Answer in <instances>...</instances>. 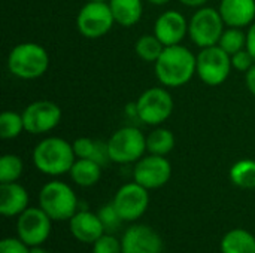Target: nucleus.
Segmentation results:
<instances>
[{
    "label": "nucleus",
    "mask_w": 255,
    "mask_h": 253,
    "mask_svg": "<svg viewBox=\"0 0 255 253\" xmlns=\"http://www.w3.org/2000/svg\"><path fill=\"white\" fill-rule=\"evenodd\" d=\"M146 151V137L134 127L117 130L108 140V152L112 163H137Z\"/></svg>",
    "instance_id": "423d86ee"
},
{
    "label": "nucleus",
    "mask_w": 255,
    "mask_h": 253,
    "mask_svg": "<svg viewBox=\"0 0 255 253\" xmlns=\"http://www.w3.org/2000/svg\"><path fill=\"white\" fill-rule=\"evenodd\" d=\"M197 57L182 45L166 46L155 61V75L167 88H178L191 81L196 73Z\"/></svg>",
    "instance_id": "f257e3e1"
},
{
    "label": "nucleus",
    "mask_w": 255,
    "mask_h": 253,
    "mask_svg": "<svg viewBox=\"0 0 255 253\" xmlns=\"http://www.w3.org/2000/svg\"><path fill=\"white\" fill-rule=\"evenodd\" d=\"M245 82H247V88L255 97V63L254 66L245 73Z\"/></svg>",
    "instance_id": "72a5a7b5"
},
{
    "label": "nucleus",
    "mask_w": 255,
    "mask_h": 253,
    "mask_svg": "<svg viewBox=\"0 0 255 253\" xmlns=\"http://www.w3.org/2000/svg\"><path fill=\"white\" fill-rule=\"evenodd\" d=\"M164 48L166 46L160 42V39L155 34H143L137 39L134 45L137 57L148 63H155L160 58Z\"/></svg>",
    "instance_id": "b1692460"
},
{
    "label": "nucleus",
    "mask_w": 255,
    "mask_h": 253,
    "mask_svg": "<svg viewBox=\"0 0 255 253\" xmlns=\"http://www.w3.org/2000/svg\"><path fill=\"white\" fill-rule=\"evenodd\" d=\"M76 161L73 146L61 137H46L33 149V163L36 169L48 176L69 173Z\"/></svg>",
    "instance_id": "f03ea898"
},
{
    "label": "nucleus",
    "mask_w": 255,
    "mask_h": 253,
    "mask_svg": "<svg viewBox=\"0 0 255 253\" xmlns=\"http://www.w3.org/2000/svg\"><path fill=\"white\" fill-rule=\"evenodd\" d=\"M97 142L99 140H93L90 137H79L76 139L72 146H73V152L76 155V158H87V160H93L96 149H97Z\"/></svg>",
    "instance_id": "c756f323"
},
{
    "label": "nucleus",
    "mask_w": 255,
    "mask_h": 253,
    "mask_svg": "<svg viewBox=\"0 0 255 253\" xmlns=\"http://www.w3.org/2000/svg\"><path fill=\"white\" fill-rule=\"evenodd\" d=\"M123 253H161L163 240L149 227L133 225L121 239Z\"/></svg>",
    "instance_id": "4468645a"
},
{
    "label": "nucleus",
    "mask_w": 255,
    "mask_h": 253,
    "mask_svg": "<svg viewBox=\"0 0 255 253\" xmlns=\"http://www.w3.org/2000/svg\"><path fill=\"white\" fill-rule=\"evenodd\" d=\"M133 106L136 118L143 124L160 125L170 118L175 104L167 89L154 86L143 91Z\"/></svg>",
    "instance_id": "39448f33"
},
{
    "label": "nucleus",
    "mask_w": 255,
    "mask_h": 253,
    "mask_svg": "<svg viewBox=\"0 0 255 253\" xmlns=\"http://www.w3.org/2000/svg\"><path fill=\"white\" fill-rule=\"evenodd\" d=\"M182 4H185V6H190V7H200V6H203L208 0H179Z\"/></svg>",
    "instance_id": "f704fd0d"
},
{
    "label": "nucleus",
    "mask_w": 255,
    "mask_h": 253,
    "mask_svg": "<svg viewBox=\"0 0 255 253\" xmlns=\"http://www.w3.org/2000/svg\"><path fill=\"white\" fill-rule=\"evenodd\" d=\"M223 253H255V237L247 230H232L221 242Z\"/></svg>",
    "instance_id": "412c9836"
},
{
    "label": "nucleus",
    "mask_w": 255,
    "mask_h": 253,
    "mask_svg": "<svg viewBox=\"0 0 255 253\" xmlns=\"http://www.w3.org/2000/svg\"><path fill=\"white\" fill-rule=\"evenodd\" d=\"M39 204L52 221H67L76 213L78 200L73 189L67 183L52 180L40 189Z\"/></svg>",
    "instance_id": "20e7f679"
},
{
    "label": "nucleus",
    "mask_w": 255,
    "mask_h": 253,
    "mask_svg": "<svg viewBox=\"0 0 255 253\" xmlns=\"http://www.w3.org/2000/svg\"><path fill=\"white\" fill-rule=\"evenodd\" d=\"M188 33V22L178 10L163 12L154 24V34L164 46L179 45Z\"/></svg>",
    "instance_id": "2eb2a0df"
},
{
    "label": "nucleus",
    "mask_w": 255,
    "mask_h": 253,
    "mask_svg": "<svg viewBox=\"0 0 255 253\" xmlns=\"http://www.w3.org/2000/svg\"><path fill=\"white\" fill-rule=\"evenodd\" d=\"M87 1H108V0H87Z\"/></svg>",
    "instance_id": "4c0bfd02"
},
{
    "label": "nucleus",
    "mask_w": 255,
    "mask_h": 253,
    "mask_svg": "<svg viewBox=\"0 0 255 253\" xmlns=\"http://www.w3.org/2000/svg\"><path fill=\"white\" fill-rule=\"evenodd\" d=\"M0 253H30V249L19 239H3L0 242Z\"/></svg>",
    "instance_id": "2f4dec72"
},
{
    "label": "nucleus",
    "mask_w": 255,
    "mask_h": 253,
    "mask_svg": "<svg viewBox=\"0 0 255 253\" xmlns=\"http://www.w3.org/2000/svg\"><path fill=\"white\" fill-rule=\"evenodd\" d=\"M220 13L229 27H247L255 18V0H221Z\"/></svg>",
    "instance_id": "f3484780"
},
{
    "label": "nucleus",
    "mask_w": 255,
    "mask_h": 253,
    "mask_svg": "<svg viewBox=\"0 0 255 253\" xmlns=\"http://www.w3.org/2000/svg\"><path fill=\"white\" fill-rule=\"evenodd\" d=\"M224 19L214 7H200L188 22V34L199 48L218 45L224 31Z\"/></svg>",
    "instance_id": "1a4fd4ad"
},
{
    "label": "nucleus",
    "mask_w": 255,
    "mask_h": 253,
    "mask_svg": "<svg viewBox=\"0 0 255 253\" xmlns=\"http://www.w3.org/2000/svg\"><path fill=\"white\" fill-rule=\"evenodd\" d=\"M114 15L108 1H87L78 12V31L87 39H99L114 27Z\"/></svg>",
    "instance_id": "6e6552de"
},
{
    "label": "nucleus",
    "mask_w": 255,
    "mask_h": 253,
    "mask_svg": "<svg viewBox=\"0 0 255 253\" xmlns=\"http://www.w3.org/2000/svg\"><path fill=\"white\" fill-rule=\"evenodd\" d=\"M112 203L123 221L133 222L139 219L148 209L149 204L148 189L139 185L137 182L126 183L117 191Z\"/></svg>",
    "instance_id": "ddd939ff"
},
{
    "label": "nucleus",
    "mask_w": 255,
    "mask_h": 253,
    "mask_svg": "<svg viewBox=\"0 0 255 253\" xmlns=\"http://www.w3.org/2000/svg\"><path fill=\"white\" fill-rule=\"evenodd\" d=\"M49 67L48 51L39 43L24 42L12 48L7 55L9 72L19 79L31 81L43 76Z\"/></svg>",
    "instance_id": "7ed1b4c3"
},
{
    "label": "nucleus",
    "mask_w": 255,
    "mask_h": 253,
    "mask_svg": "<svg viewBox=\"0 0 255 253\" xmlns=\"http://www.w3.org/2000/svg\"><path fill=\"white\" fill-rule=\"evenodd\" d=\"M24 166L19 157L13 154L3 155L0 158V183L16 182L22 174Z\"/></svg>",
    "instance_id": "bb28decb"
},
{
    "label": "nucleus",
    "mask_w": 255,
    "mask_h": 253,
    "mask_svg": "<svg viewBox=\"0 0 255 253\" xmlns=\"http://www.w3.org/2000/svg\"><path fill=\"white\" fill-rule=\"evenodd\" d=\"M93 253H123V246L117 237L103 234L97 242L93 243Z\"/></svg>",
    "instance_id": "c85d7f7f"
},
{
    "label": "nucleus",
    "mask_w": 255,
    "mask_h": 253,
    "mask_svg": "<svg viewBox=\"0 0 255 253\" xmlns=\"http://www.w3.org/2000/svg\"><path fill=\"white\" fill-rule=\"evenodd\" d=\"M175 148V136L167 128H155L146 137V151L152 155L166 157Z\"/></svg>",
    "instance_id": "4be33fe9"
},
{
    "label": "nucleus",
    "mask_w": 255,
    "mask_h": 253,
    "mask_svg": "<svg viewBox=\"0 0 255 253\" xmlns=\"http://www.w3.org/2000/svg\"><path fill=\"white\" fill-rule=\"evenodd\" d=\"M69 221L72 236L82 243H94L105 234L100 218L91 212H76Z\"/></svg>",
    "instance_id": "dca6fc26"
},
{
    "label": "nucleus",
    "mask_w": 255,
    "mask_h": 253,
    "mask_svg": "<svg viewBox=\"0 0 255 253\" xmlns=\"http://www.w3.org/2000/svg\"><path fill=\"white\" fill-rule=\"evenodd\" d=\"M232 57V66H233V69H236V70H239V72H248L253 66H254V58H253V55L250 54V51L245 48V49H242V51H239V52H236V54H233V55H230Z\"/></svg>",
    "instance_id": "7c9ffc66"
},
{
    "label": "nucleus",
    "mask_w": 255,
    "mask_h": 253,
    "mask_svg": "<svg viewBox=\"0 0 255 253\" xmlns=\"http://www.w3.org/2000/svg\"><path fill=\"white\" fill-rule=\"evenodd\" d=\"M51 218L39 207H27L16 222L18 239L22 240L27 246L34 248L40 246L51 233Z\"/></svg>",
    "instance_id": "9b49d317"
},
{
    "label": "nucleus",
    "mask_w": 255,
    "mask_h": 253,
    "mask_svg": "<svg viewBox=\"0 0 255 253\" xmlns=\"http://www.w3.org/2000/svg\"><path fill=\"white\" fill-rule=\"evenodd\" d=\"M247 49L250 51V54L253 55L255 61V22L251 24V28L247 33Z\"/></svg>",
    "instance_id": "473e14b6"
},
{
    "label": "nucleus",
    "mask_w": 255,
    "mask_h": 253,
    "mask_svg": "<svg viewBox=\"0 0 255 253\" xmlns=\"http://www.w3.org/2000/svg\"><path fill=\"white\" fill-rule=\"evenodd\" d=\"M28 206V192L16 182L0 183V213L6 218L19 216Z\"/></svg>",
    "instance_id": "a211bd4d"
},
{
    "label": "nucleus",
    "mask_w": 255,
    "mask_h": 253,
    "mask_svg": "<svg viewBox=\"0 0 255 253\" xmlns=\"http://www.w3.org/2000/svg\"><path fill=\"white\" fill-rule=\"evenodd\" d=\"M30 253H48L46 251H43V249H40L39 246H34V248H31L30 249Z\"/></svg>",
    "instance_id": "e433bc0d"
},
{
    "label": "nucleus",
    "mask_w": 255,
    "mask_h": 253,
    "mask_svg": "<svg viewBox=\"0 0 255 253\" xmlns=\"http://www.w3.org/2000/svg\"><path fill=\"white\" fill-rule=\"evenodd\" d=\"M24 128V119L22 115L12 112V110H4L0 115V137L4 140H10L18 137L22 133Z\"/></svg>",
    "instance_id": "a878e982"
},
{
    "label": "nucleus",
    "mask_w": 255,
    "mask_h": 253,
    "mask_svg": "<svg viewBox=\"0 0 255 253\" xmlns=\"http://www.w3.org/2000/svg\"><path fill=\"white\" fill-rule=\"evenodd\" d=\"M218 46L223 48L229 55H233L247 48V34L239 27H229L223 31Z\"/></svg>",
    "instance_id": "393cba45"
},
{
    "label": "nucleus",
    "mask_w": 255,
    "mask_h": 253,
    "mask_svg": "<svg viewBox=\"0 0 255 253\" xmlns=\"http://www.w3.org/2000/svg\"><path fill=\"white\" fill-rule=\"evenodd\" d=\"M70 177L72 180L84 188L93 186L100 180L102 176V166L97 164L93 160H87V158H78L75 161V164L70 169Z\"/></svg>",
    "instance_id": "aec40b11"
},
{
    "label": "nucleus",
    "mask_w": 255,
    "mask_h": 253,
    "mask_svg": "<svg viewBox=\"0 0 255 253\" xmlns=\"http://www.w3.org/2000/svg\"><path fill=\"white\" fill-rule=\"evenodd\" d=\"M149 3H152V4H157V6H161V4H166L167 1H170V0H148Z\"/></svg>",
    "instance_id": "c9c22d12"
},
{
    "label": "nucleus",
    "mask_w": 255,
    "mask_h": 253,
    "mask_svg": "<svg viewBox=\"0 0 255 253\" xmlns=\"http://www.w3.org/2000/svg\"><path fill=\"white\" fill-rule=\"evenodd\" d=\"M172 176V166L167 161V158L161 155H152L142 157L133 170L134 182L142 185L143 188L149 189H158L164 186Z\"/></svg>",
    "instance_id": "f8f14e48"
},
{
    "label": "nucleus",
    "mask_w": 255,
    "mask_h": 253,
    "mask_svg": "<svg viewBox=\"0 0 255 253\" xmlns=\"http://www.w3.org/2000/svg\"><path fill=\"white\" fill-rule=\"evenodd\" d=\"M115 22L123 27L137 24L143 13L142 0H108Z\"/></svg>",
    "instance_id": "6ab92c4d"
},
{
    "label": "nucleus",
    "mask_w": 255,
    "mask_h": 253,
    "mask_svg": "<svg viewBox=\"0 0 255 253\" xmlns=\"http://www.w3.org/2000/svg\"><path fill=\"white\" fill-rule=\"evenodd\" d=\"M24 128L30 134H45L54 130L61 121V109L49 100H37L30 103L21 113Z\"/></svg>",
    "instance_id": "9d476101"
},
{
    "label": "nucleus",
    "mask_w": 255,
    "mask_h": 253,
    "mask_svg": "<svg viewBox=\"0 0 255 253\" xmlns=\"http://www.w3.org/2000/svg\"><path fill=\"white\" fill-rule=\"evenodd\" d=\"M230 180L242 189H255V161L241 160L230 169Z\"/></svg>",
    "instance_id": "5701e85b"
},
{
    "label": "nucleus",
    "mask_w": 255,
    "mask_h": 253,
    "mask_svg": "<svg viewBox=\"0 0 255 253\" xmlns=\"http://www.w3.org/2000/svg\"><path fill=\"white\" fill-rule=\"evenodd\" d=\"M232 67V57L218 45L203 48L197 55L196 73L209 86H218L226 82Z\"/></svg>",
    "instance_id": "0eeeda50"
},
{
    "label": "nucleus",
    "mask_w": 255,
    "mask_h": 253,
    "mask_svg": "<svg viewBox=\"0 0 255 253\" xmlns=\"http://www.w3.org/2000/svg\"><path fill=\"white\" fill-rule=\"evenodd\" d=\"M97 216L100 218V221H102V224H103V227H105V231H108V233H109V231L118 230L120 225H121V222H123V219H121L120 213L117 212L114 203L105 204L103 207H100Z\"/></svg>",
    "instance_id": "cd10ccee"
}]
</instances>
